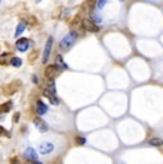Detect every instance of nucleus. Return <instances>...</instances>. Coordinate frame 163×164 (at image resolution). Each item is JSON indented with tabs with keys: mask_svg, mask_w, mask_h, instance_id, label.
<instances>
[{
	"mask_svg": "<svg viewBox=\"0 0 163 164\" xmlns=\"http://www.w3.org/2000/svg\"><path fill=\"white\" fill-rule=\"evenodd\" d=\"M76 40H77V33H76L75 30H72V32H70L69 34H66L65 37L62 39L60 44H59L60 50H62V52H66L67 49H70V47L75 44Z\"/></svg>",
	"mask_w": 163,
	"mask_h": 164,
	"instance_id": "f257e3e1",
	"label": "nucleus"
},
{
	"mask_svg": "<svg viewBox=\"0 0 163 164\" xmlns=\"http://www.w3.org/2000/svg\"><path fill=\"white\" fill-rule=\"evenodd\" d=\"M53 150H55V144H53L51 141H43V143L39 144V153L43 155L50 154Z\"/></svg>",
	"mask_w": 163,
	"mask_h": 164,
	"instance_id": "f03ea898",
	"label": "nucleus"
},
{
	"mask_svg": "<svg viewBox=\"0 0 163 164\" xmlns=\"http://www.w3.org/2000/svg\"><path fill=\"white\" fill-rule=\"evenodd\" d=\"M82 26L84 27V30H87V32H92V33H96L100 30V27H97V24L94 23L92 19H84L82 22Z\"/></svg>",
	"mask_w": 163,
	"mask_h": 164,
	"instance_id": "7ed1b4c3",
	"label": "nucleus"
},
{
	"mask_svg": "<svg viewBox=\"0 0 163 164\" xmlns=\"http://www.w3.org/2000/svg\"><path fill=\"white\" fill-rule=\"evenodd\" d=\"M57 73H59V67H57V64H50L46 67V70H44V76H46L49 80L55 79L57 76Z\"/></svg>",
	"mask_w": 163,
	"mask_h": 164,
	"instance_id": "20e7f679",
	"label": "nucleus"
},
{
	"mask_svg": "<svg viewBox=\"0 0 163 164\" xmlns=\"http://www.w3.org/2000/svg\"><path fill=\"white\" fill-rule=\"evenodd\" d=\"M23 157L27 161H36V163H39V159H37V153L34 151V149H32V147H29V149H26L23 153Z\"/></svg>",
	"mask_w": 163,
	"mask_h": 164,
	"instance_id": "39448f33",
	"label": "nucleus"
},
{
	"mask_svg": "<svg viewBox=\"0 0 163 164\" xmlns=\"http://www.w3.org/2000/svg\"><path fill=\"white\" fill-rule=\"evenodd\" d=\"M51 46H53V37H49L46 42V46H44V50H43V63H46L49 56H50Z\"/></svg>",
	"mask_w": 163,
	"mask_h": 164,
	"instance_id": "423d86ee",
	"label": "nucleus"
},
{
	"mask_svg": "<svg viewBox=\"0 0 163 164\" xmlns=\"http://www.w3.org/2000/svg\"><path fill=\"white\" fill-rule=\"evenodd\" d=\"M16 49H17L19 52H27L29 40H27V39H24V37L17 39V42H16Z\"/></svg>",
	"mask_w": 163,
	"mask_h": 164,
	"instance_id": "0eeeda50",
	"label": "nucleus"
},
{
	"mask_svg": "<svg viewBox=\"0 0 163 164\" xmlns=\"http://www.w3.org/2000/svg\"><path fill=\"white\" fill-rule=\"evenodd\" d=\"M33 123H34V126H36V128H37L40 133H46L49 128H47V124L44 121H43V118L40 117H34V120H33Z\"/></svg>",
	"mask_w": 163,
	"mask_h": 164,
	"instance_id": "6e6552de",
	"label": "nucleus"
},
{
	"mask_svg": "<svg viewBox=\"0 0 163 164\" xmlns=\"http://www.w3.org/2000/svg\"><path fill=\"white\" fill-rule=\"evenodd\" d=\"M47 110H49V108H47V106L43 103L42 100H39L37 103H36V113H37L39 116H43V114H46Z\"/></svg>",
	"mask_w": 163,
	"mask_h": 164,
	"instance_id": "1a4fd4ad",
	"label": "nucleus"
},
{
	"mask_svg": "<svg viewBox=\"0 0 163 164\" xmlns=\"http://www.w3.org/2000/svg\"><path fill=\"white\" fill-rule=\"evenodd\" d=\"M43 93H44V96H46V97L49 98V100H50V103H51V104H56V106L59 104V100L56 98V94L51 93V91H50L49 89H44V90H43Z\"/></svg>",
	"mask_w": 163,
	"mask_h": 164,
	"instance_id": "9d476101",
	"label": "nucleus"
},
{
	"mask_svg": "<svg viewBox=\"0 0 163 164\" xmlns=\"http://www.w3.org/2000/svg\"><path fill=\"white\" fill-rule=\"evenodd\" d=\"M20 84H22L20 81H13V83H10V84H9V87H7V89H5V91H7V90H9V94L10 93H14V91H16V90L20 87Z\"/></svg>",
	"mask_w": 163,
	"mask_h": 164,
	"instance_id": "9b49d317",
	"label": "nucleus"
},
{
	"mask_svg": "<svg viewBox=\"0 0 163 164\" xmlns=\"http://www.w3.org/2000/svg\"><path fill=\"white\" fill-rule=\"evenodd\" d=\"M149 144L153 145V147H162V145H163V140H162V138H159V137H153V138H150V140H149Z\"/></svg>",
	"mask_w": 163,
	"mask_h": 164,
	"instance_id": "f8f14e48",
	"label": "nucleus"
},
{
	"mask_svg": "<svg viewBox=\"0 0 163 164\" xmlns=\"http://www.w3.org/2000/svg\"><path fill=\"white\" fill-rule=\"evenodd\" d=\"M24 27H26V23L24 22H22V23L17 24V27H16V33H14V36L16 37H20V34L24 32Z\"/></svg>",
	"mask_w": 163,
	"mask_h": 164,
	"instance_id": "ddd939ff",
	"label": "nucleus"
},
{
	"mask_svg": "<svg viewBox=\"0 0 163 164\" xmlns=\"http://www.w3.org/2000/svg\"><path fill=\"white\" fill-rule=\"evenodd\" d=\"M10 64L13 66V67H20L22 66V59H19V57H12Z\"/></svg>",
	"mask_w": 163,
	"mask_h": 164,
	"instance_id": "4468645a",
	"label": "nucleus"
},
{
	"mask_svg": "<svg viewBox=\"0 0 163 164\" xmlns=\"http://www.w3.org/2000/svg\"><path fill=\"white\" fill-rule=\"evenodd\" d=\"M56 64L60 67V69H67V64H65V61H63V59H62V56H57L56 57Z\"/></svg>",
	"mask_w": 163,
	"mask_h": 164,
	"instance_id": "2eb2a0df",
	"label": "nucleus"
},
{
	"mask_svg": "<svg viewBox=\"0 0 163 164\" xmlns=\"http://www.w3.org/2000/svg\"><path fill=\"white\" fill-rule=\"evenodd\" d=\"M90 19L93 20L96 24H99V23H102V17L99 16V14H96V13H93V14H90Z\"/></svg>",
	"mask_w": 163,
	"mask_h": 164,
	"instance_id": "dca6fc26",
	"label": "nucleus"
},
{
	"mask_svg": "<svg viewBox=\"0 0 163 164\" xmlns=\"http://www.w3.org/2000/svg\"><path fill=\"white\" fill-rule=\"evenodd\" d=\"M86 6L89 9H93L94 6H97V0H86Z\"/></svg>",
	"mask_w": 163,
	"mask_h": 164,
	"instance_id": "f3484780",
	"label": "nucleus"
},
{
	"mask_svg": "<svg viewBox=\"0 0 163 164\" xmlns=\"http://www.w3.org/2000/svg\"><path fill=\"white\" fill-rule=\"evenodd\" d=\"M10 108H12V101H7V103H5L3 106H2L0 111H9Z\"/></svg>",
	"mask_w": 163,
	"mask_h": 164,
	"instance_id": "a211bd4d",
	"label": "nucleus"
},
{
	"mask_svg": "<svg viewBox=\"0 0 163 164\" xmlns=\"http://www.w3.org/2000/svg\"><path fill=\"white\" fill-rule=\"evenodd\" d=\"M49 90H50L51 93L56 94V86H55V81H53V79L49 81Z\"/></svg>",
	"mask_w": 163,
	"mask_h": 164,
	"instance_id": "6ab92c4d",
	"label": "nucleus"
},
{
	"mask_svg": "<svg viewBox=\"0 0 163 164\" xmlns=\"http://www.w3.org/2000/svg\"><path fill=\"white\" fill-rule=\"evenodd\" d=\"M76 144L77 145L86 144V138H84V137H76Z\"/></svg>",
	"mask_w": 163,
	"mask_h": 164,
	"instance_id": "aec40b11",
	"label": "nucleus"
},
{
	"mask_svg": "<svg viewBox=\"0 0 163 164\" xmlns=\"http://www.w3.org/2000/svg\"><path fill=\"white\" fill-rule=\"evenodd\" d=\"M6 61H9V54H7V53L0 54V63H6Z\"/></svg>",
	"mask_w": 163,
	"mask_h": 164,
	"instance_id": "412c9836",
	"label": "nucleus"
},
{
	"mask_svg": "<svg viewBox=\"0 0 163 164\" xmlns=\"http://www.w3.org/2000/svg\"><path fill=\"white\" fill-rule=\"evenodd\" d=\"M106 2H107V0H97V7H99V9L102 10L103 7H105V5H106Z\"/></svg>",
	"mask_w": 163,
	"mask_h": 164,
	"instance_id": "4be33fe9",
	"label": "nucleus"
},
{
	"mask_svg": "<svg viewBox=\"0 0 163 164\" xmlns=\"http://www.w3.org/2000/svg\"><path fill=\"white\" fill-rule=\"evenodd\" d=\"M0 134H5V136L10 137V133H7V131H5V128H3V127H0Z\"/></svg>",
	"mask_w": 163,
	"mask_h": 164,
	"instance_id": "5701e85b",
	"label": "nucleus"
},
{
	"mask_svg": "<svg viewBox=\"0 0 163 164\" xmlns=\"http://www.w3.org/2000/svg\"><path fill=\"white\" fill-rule=\"evenodd\" d=\"M79 22H80V20H79V17H76V19H75V22H73V24H72V26L75 27L76 24H79Z\"/></svg>",
	"mask_w": 163,
	"mask_h": 164,
	"instance_id": "b1692460",
	"label": "nucleus"
},
{
	"mask_svg": "<svg viewBox=\"0 0 163 164\" xmlns=\"http://www.w3.org/2000/svg\"><path fill=\"white\" fill-rule=\"evenodd\" d=\"M13 120H14V121H19V113H16V114H14Z\"/></svg>",
	"mask_w": 163,
	"mask_h": 164,
	"instance_id": "393cba45",
	"label": "nucleus"
},
{
	"mask_svg": "<svg viewBox=\"0 0 163 164\" xmlns=\"http://www.w3.org/2000/svg\"><path fill=\"white\" fill-rule=\"evenodd\" d=\"M36 2H37V3H40V2H42V0H36Z\"/></svg>",
	"mask_w": 163,
	"mask_h": 164,
	"instance_id": "a878e982",
	"label": "nucleus"
},
{
	"mask_svg": "<svg viewBox=\"0 0 163 164\" xmlns=\"http://www.w3.org/2000/svg\"><path fill=\"white\" fill-rule=\"evenodd\" d=\"M0 3H2V0H0Z\"/></svg>",
	"mask_w": 163,
	"mask_h": 164,
	"instance_id": "bb28decb",
	"label": "nucleus"
}]
</instances>
